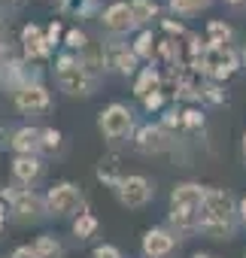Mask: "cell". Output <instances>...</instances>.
Wrapping results in <instances>:
<instances>
[{"label":"cell","mask_w":246,"mask_h":258,"mask_svg":"<svg viewBox=\"0 0 246 258\" xmlns=\"http://www.w3.org/2000/svg\"><path fill=\"white\" fill-rule=\"evenodd\" d=\"M10 146L19 155H37L43 149V131H37V127H19L10 140Z\"/></svg>","instance_id":"15"},{"label":"cell","mask_w":246,"mask_h":258,"mask_svg":"<svg viewBox=\"0 0 246 258\" xmlns=\"http://www.w3.org/2000/svg\"><path fill=\"white\" fill-rule=\"evenodd\" d=\"M4 198L10 201V207H13V213H16L19 222H37L43 213H49L46 210V198H40L31 188H13V185H7Z\"/></svg>","instance_id":"5"},{"label":"cell","mask_w":246,"mask_h":258,"mask_svg":"<svg viewBox=\"0 0 246 258\" xmlns=\"http://www.w3.org/2000/svg\"><path fill=\"white\" fill-rule=\"evenodd\" d=\"M204 97H207V100H213V103H222V100H225V94H222V88H219L216 82L204 85Z\"/></svg>","instance_id":"33"},{"label":"cell","mask_w":246,"mask_h":258,"mask_svg":"<svg viewBox=\"0 0 246 258\" xmlns=\"http://www.w3.org/2000/svg\"><path fill=\"white\" fill-rule=\"evenodd\" d=\"M100 22H103V28H106L109 34H115V37H118V34H128V31L137 28L134 13H131V4H109V7L103 10Z\"/></svg>","instance_id":"10"},{"label":"cell","mask_w":246,"mask_h":258,"mask_svg":"<svg viewBox=\"0 0 246 258\" xmlns=\"http://www.w3.org/2000/svg\"><path fill=\"white\" fill-rule=\"evenodd\" d=\"M243 161H246V134H243Z\"/></svg>","instance_id":"40"},{"label":"cell","mask_w":246,"mask_h":258,"mask_svg":"<svg viewBox=\"0 0 246 258\" xmlns=\"http://www.w3.org/2000/svg\"><path fill=\"white\" fill-rule=\"evenodd\" d=\"M237 67H240V61H237L231 46H210L207 43V49L201 55V64H198V73L207 76L210 82H225L228 76L237 73Z\"/></svg>","instance_id":"2"},{"label":"cell","mask_w":246,"mask_h":258,"mask_svg":"<svg viewBox=\"0 0 246 258\" xmlns=\"http://www.w3.org/2000/svg\"><path fill=\"white\" fill-rule=\"evenodd\" d=\"M225 4H228V7H243L246 0H225Z\"/></svg>","instance_id":"38"},{"label":"cell","mask_w":246,"mask_h":258,"mask_svg":"<svg viewBox=\"0 0 246 258\" xmlns=\"http://www.w3.org/2000/svg\"><path fill=\"white\" fill-rule=\"evenodd\" d=\"M137 52L134 49H121V46H115L112 49V67L118 70V73H125V76H131L134 70H137Z\"/></svg>","instance_id":"17"},{"label":"cell","mask_w":246,"mask_h":258,"mask_svg":"<svg viewBox=\"0 0 246 258\" xmlns=\"http://www.w3.org/2000/svg\"><path fill=\"white\" fill-rule=\"evenodd\" d=\"M240 222H243V225H246V198H243V201H240Z\"/></svg>","instance_id":"36"},{"label":"cell","mask_w":246,"mask_h":258,"mask_svg":"<svg viewBox=\"0 0 246 258\" xmlns=\"http://www.w3.org/2000/svg\"><path fill=\"white\" fill-rule=\"evenodd\" d=\"M46 37H49V43H58V37H61V22L55 19L52 25H49V31H46Z\"/></svg>","instance_id":"35"},{"label":"cell","mask_w":246,"mask_h":258,"mask_svg":"<svg viewBox=\"0 0 246 258\" xmlns=\"http://www.w3.org/2000/svg\"><path fill=\"white\" fill-rule=\"evenodd\" d=\"M213 0H170V10L179 13V16H195L201 10H207Z\"/></svg>","instance_id":"24"},{"label":"cell","mask_w":246,"mask_h":258,"mask_svg":"<svg viewBox=\"0 0 246 258\" xmlns=\"http://www.w3.org/2000/svg\"><path fill=\"white\" fill-rule=\"evenodd\" d=\"M79 64H82V67H85V70H88V73H91V76L97 79V76H100V73L106 70V52H103L100 46L88 43V46H85V49L79 52Z\"/></svg>","instance_id":"16"},{"label":"cell","mask_w":246,"mask_h":258,"mask_svg":"<svg viewBox=\"0 0 246 258\" xmlns=\"http://www.w3.org/2000/svg\"><path fill=\"white\" fill-rule=\"evenodd\" d=\"M115 195H118L121 207H128V210H140V207H146V204L152 201L155 188H152V182H149L146 176H140V173H131V176H125V179L118 182Z\"/></svg>","instance_id":"7"},{"label":"cell","mask_w":246,"mask_h":258,"mask_svg":"<svg viewBox=\"0 0 246 258\" xmlns=\"http://www.w3.org/2000/svg\"><path fill=\"white\" fill-rule=\"evenodd\" d=\"M243 64H246V46H243Z\"/></svg>","instance_id":"41"},{"label":"cell","mask_w":246,"mask_h":258,"mask_svg":"<svg viewBox=\"0 0 246 258\" xmlns=\"http://www.w3.org/2000/svg\"><path fill=\"white\" fill-rule=\"evenodd\" d=\"M176 246V234L167 228H152L143 234V255L146 258H167Z\"/></svg>","instance_id":"11"},{"label":"cell","mask_w":246,"mask_h":258,"mask_svg":"<svg viewBox=\"0 0 246 258\" xmlns=\"http://www.w3.org/2000/svg\"><path fill=\"white\" fill-rule=\"evenodd\" d=\"M82 204H85V198L73 182H58L46 191V210H49V216H58V219L79 216Z\"/></svg>","instance_id":"3"},{"label":"cell","mask_w":246,"mask_h":258,"mask_svg":"<svg viewBox=\"0 0 246 258\" xmlns=\"http://www.w3.org/2000/svg\"><path fill=\"white\" fill-rule=\"evenodd\" d=\"M164 31H167V34H176V37L186 34V28H182L179 22H170V19H164Z\"/></svg>","instance_id":"34"},{"label":"cell","mask_w":246,"mask_h":258,"mask_svg":"<svg viewBox=\"0 0 246 258\" xmlns=\"http://www.w3.org/2000/svg\"><path fill=\"white\" fill-rule=\"evenodd\" d=\"M97 124H100V131H103V137L106 140H125L131 131H134V112L125 106V103H109L103 112H100V118H97Z\"/></svg>","instance_id":"6"},{"label":"cell","mask_w":246,"mask_h":258,"mask_svg":"<svg viewBox=\"0 0 246 258\" xmlns=\"http://www.w3.org/2000/svg\"><path fill=\"white\" fill-rule=\"evenodd\" d=\"M240 216V204L234 201L231 191L225 188H207V201H204V222H216V225H234Z\"/></svg>","instance_id":"4"},{"label":"cell","mask_w":246,"mask_h":258,"mask_svg":"<svg viewBox=\"0 0 246 258\" xmlns=\"http://www.w3.org/2000/svg\"><path fill=\"white\" fill-rule=\"evenodd\" d=\"M158 85H161V73H158L155 67H146V70L140 73L137 85H134V94H137V97H146V94L158 91Z\"/></svg>","instance_id":"20"},{"label":"cell","mask_w":246,"mask_h":258,"mask_svg":"<svg viewBox=\"0 0 246 258\" xmlns=\"http://www.w3.org/2000/svg\"><path fill=\"white\" fill-rule=\"evenodd\" d=\"M131 13L137 25H149L158 16V7H155V0H131Z\"/></svg>","instance_id":"22"},{"label":"cell","mask_w":246,"mask_h":258,"mask_svg":"<svg viewBox=\"0 0 246 258\" xmlns=\"http://www.w3.org/2000/svg\"><path fill=\"white\" fill-rule=\"evenodd\" d=\"M4 225H7V210L0 207V231H4Z\"/></svg>","instance_id":"37"},{"label":"cell","mask_w":246,"mask_h":258,"mask_svg":"<svg viewBox=\"0 0 246 258\" xmlns=\"http://www.w3.org/2000/svg\"><path fill=\"white\" fill-rule=\"evenodd\" d=\"M91 258H121V252L115 246H109V243H100V246H94Z\"/></svg>","instance_id":"29"},{"label":"cell","mask_w":246,"mask_h":258,"mask_svg":"<svg viewBox=\"0 0 246 258\" xmlns=\"http://www.w3.org/2000/svg\"><path fill=\"white\" fill-rule=\"evenodd\" d=\"M67 46H70V49H76V52H82V49L88 46V37H85L79 28H73V31H67Z\"/></svg>","instance_id":"28"},{"label":"cell","mask_w":246,"mask_h":258,"mask_svg":"<svg viewBox=\"0 0 246 258\" xmlns=\"http://www.w3.org/2000/svg\"><path fill=\"white\" fill-rule=\"evenodd\" d=\"M55 79L61 85V91H67L70 97H88L97 85V79L79 64V58L73 55H61L58 58V67H55Z\"/></svg>","instance_id":"1"},{"label":"cell","mask_w":246,"mask_h":258,"mask_svg":"<svg viewBox=\"0 0 246 258\" xmlns=\"http://www.w3.org/2000/svg\"><path fill=\"white\" fill-rule=\"evenodd\" d=\"M182 124L189 127V131H198V127H204V112H198V109H186V112H182Z\"/></svg>","instance_id":"27"},{"label":"cell","mask_w":246,"mask_h":258,"mask_svg":"<svg viewBox=\"0 0 246 258\" xmlns=\"http://www.w3.org/2000/svg\"><path fill=\"white\" fill-rule=\"evenodd\" d=\"M10 258H40V252H37V246H31V243H25V246H16Z\"/></svg>","instance_id":"32"},{"label":"cell","mask_w":246,"mask_h":258,"mask_svg":"<svg viewBox=\"0 0 246 258\" xmlns=\"http://www.w3.org/2000/svg\"><path fill=\"white\" fill-rule=\"evenodd\" d=\"M34 246H37L40 258H61V255H64V246H61V240H58V237H52V234H43V237H37V240H34Z\"/></svg>","instance_id":"21"},{"label":"cell","mask_w":246,"mask_h":258,"mask_svg":"<svg viewBox=\"0 0 246 258\" xmlns=\"http://www.w3.org/2000/svg\"><path fill=\"white\" fill-rule=\"evenodd\" d=\"M161 124L164 127H182V112L179 109H167L164 118H161Z\"/></svg>","instance_id":"31"},{"label":"cell","mask_w":246,"mask_h":258,"mask_svg":"<svg viewBox=\"0 0 246 258\" xmlns=\"http://www.w3.org/2000/svg\"><path fill=\"white\" fill-rule=\"evenodd\" d=\"M22 46H25V55H28L31 61H40V58H46V55L52 52V43H49V37L40 31V25H25V31H22Z\"/></svg>","instance_id":"13"},{"label":"cell","mask_w":246,"mask_h":258,"mask_svg":"<svg viewBox=\"0 0 246 258\" xmlns=\"http://www.w3.org/2000/svg\"><path fill=\"white\" fill-rule=\"evenodd\" d=\"M192 258H216V255H207V252H195Z\"/></svg>","instance_id":"39"},{"label":"cell","mask_w":246,"mask_h":258,"mask_svg":"<svg viewBox=\"0 0 246 258\" xmlns=\"http://www.w3.org/2000/svg\"><path fill=\"white\" fill-rule=\"evenodd\" d=\"M61 131H55V127H46V131H43V149L46 152H58L61 149Z\"/></svg>","instance_id":"26"},{"label":"cell","mask_w":246,"mask_h":258,"mask_svg":"<svg viewBox=\"0 0 246 258\" xmlns=\"http://www.w3.org/2000/svg\"><path fill=\"white\" fill-rule=\"evenodd\" d=\"M155 37H152V31H140V37H137V43H134V52H137V58H152L155 55Z\"/></svg>","instance_id":"25"},{"label":"cell","mask_w":246,"mask_h":258,"mask_svg":"<svg viewBox=\"0 0 246 258\" xmlns=\"http://www.w3.org/2000/svg\"><path fill=\"white\" fill-rule=\"evenodd\" d=\"M231 37H234L231 25H225V22H219V19H213V22L207 25V43H210V46H228Z\"/></svg>","instance_id":"19"},{"label":"cell","mask_w":246,"mask_h":258,"mask_svg":"<svg viewBox=\"0 0 246 258\" xmlns=\"http://www.w3.org/2000/svg\"><path fill=\"white\" fill-rule=\"evenodd\" d=\"M13 176H16L22 185H34V182L43 176V161H40V155H16V161H13Z\"/></svg>","instance_id":"14"},{"label":"cell","mask_w":246,"mask_h":258,"mask_svg":"<svg viewBox=\"0 0 246 258\" xmlns=\"http://www.w3.org/2000/svg\"><path fill=\"white\" fill-rule=\"evenodd\" d=\"M97 179L100 182H106V185H112V188H118V182L125 179L118 173V161L109 155V158H100V164H97Z\"/></svg>","instance_id":"18"},{"label":"cell","mask_w":246,"mask_h":258,"mask_svg":"<svg viewBox=\"0 0 246 258\" xmlns=\"http://www.w3.org/2000/svg\"><path fill=\"white\" fill-rule=\"evenodd\" d=\"M143 106H146L149 112L161 109V106H164V94H161V91H152V94H146V97H143Z\"/></svg>","instance_id":"30"},{"label":"cell","mask_w":246,"mask_h":258,"mask_svg":"<svg viewBox=\"0 0 246 258\" xmlns=\"http://www.w3.org/2000/svg\"><path fill=\"white\" fill-rule=\"evenodd\" d=\"M94 231H97V219H94L91 213H79V216L73 219V234H76L79 240H88Z\"/></svg>","instance_id":"23"},{"label":"cell","mask_w":246,"mask_h":258,"mask_svg":"<svg viewBox=\"0 0 246 258\" xmlns=\"http://www.w3.org/2000/svg\"><path fill=\"white\" fill-rule=\"evenodd\" d=\"M13 100H16V109L25 112V115H34V112L49 109V91H46L40 82H28V85H22V88L13 94Z\"/></svg>","instance_id":"9"},{"label":"cell","mask_w":246,"mask_h":258,"mask_svg":"<svg viewBox=\"0 0 246 258\" xmlns=\"http://www.w3.org/2000/svg\"><path fill=\"white\" fill-rule=\"evenodd\" d=\"M170 134H167V127L164 124H143L137 137H134V146L143 152V155H158L164 149H170Z\"/></svg>","instance_id":"8"},{"label":"cell","mask_w":246,"mask_h":258,"mask_svg":"<svg viewBox=\"0 0 246 258\" xmlns=\"http://www.w3.org/2000/svg\"><path fill=\"white\" fill-rule=\"evenodd\" d=\"M207 188L201 182H179L170 191V207H186V210H204Z\"/></svg>","instance_id":"12"}]
</instances>
